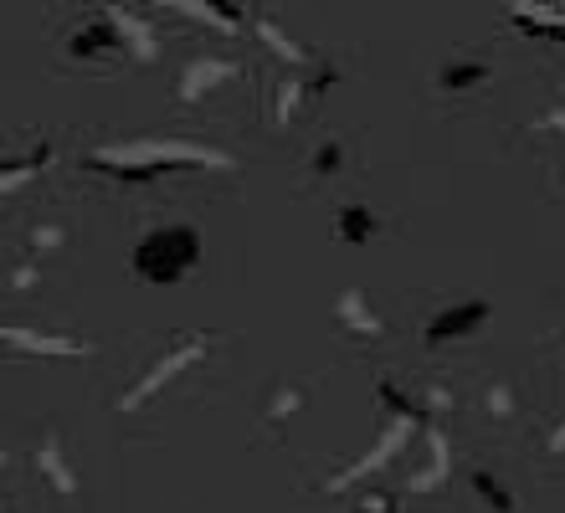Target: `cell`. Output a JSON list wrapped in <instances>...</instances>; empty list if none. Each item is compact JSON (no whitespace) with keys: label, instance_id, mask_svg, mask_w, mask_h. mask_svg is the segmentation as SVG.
Returning a JSON list of instances; mask_svg holds the SVG:
<instances>
[{"label":"cell","instance_id":"3","mask_svg":"<svg viewBox=\"0 0 565 513\" xmlns=\"http://www.w3.org/2000/svg\"><path fill=\"white\" fill-rule=\"evenodd\" d=\"M201 354H206V339H180V344H170V354H164V360H154V370H149L145 381H139L135 391H129V396L119 400V406H124V410L145 406V400L154 396L160 385H170V375H180V370H191L195 360H201Z\"/></svg>","mask_w":565,"mask_h":513},{"label":"cell","instance_id":"13","mask_svg":"<svg viewBox=\"0 0 565 513\" xmlns=\"http://www.w3.org/2000/svg\"><path fill=\"white\" fill-rule=\"evenodd\" d=\"M62 242H67V232H62V226H36V232H31V252H36V257L57 252Z\"/></svg>","mask_w":565,"mask_h":513},{"label":"cell","instance_id":"16","mask_svg":"<svg viewBox=\"0 0 565 513\" xmlns=\"http://www.w3.org/2000/svg\"><path fill=\"white\" fill-rule=\"evenodd\" d=\"M340 164H344V149L334 145V139H329V145L319 149V154H313V170H319V175H334Z\"/></svg>","mask_w":565,"mask_h":513},{"label":"cell","instance_id":"1","mask_svg":"<svg viewBox=\"0 0 565 513\" xmlns=\"http://www.w3.org/2000/svg\"><path fill=\"white\" fill-rule=\"evenodd\" d=\"M93 170H108L114 180H154L175 170H226L232 154L206 145H180V139H135V145H108L88 154Z\"/></svg>","mask_w":565,"mask_h":513},{"label":"cell","instance_id":"2","mask_svg":"<svg viewBox=\"0 0 565 513\" xmlns=\"http://www.w3.org/2000/svg\"><path fill=\"white\" fill-rule=\"evenodd\" d=\"M201 267V232L185 221H164L154 232L139 236L135 247V272L154 288H175Z\"/></svg>","mask_w":565,"mask_h":513},{"label":"cell","instance_id":"19","mask_svg":"<svg viewBox=\"0 0 565 513\" xmlns=\"http://www.w3.org/2000/svg\"><path fill=\"white\" fill-rule=\"evenodd\" d=\"M555 447H565V426H561V431H555Z\"/></svg>","mask_w":565,"mask_h":513},{"label":"cell","instance_id":"14","mask_svg":"<svg viewBox=\"0 0 565 513\" xmlns=\"http://www.w3.org/2000/svg\"><path fill=\"white\" fill-rule=\"evenodd\" d=\"M355 513H396V499L391 493H355Z\"/></svg>","mask_w":565,"mask_h":513},{"label":"cell","instance_id":"5","mask_svg":"<svg viewBox=\"0 0 565 513\" xmlns=\"http://www.w3.org/2000/svg\"><path fill=\"white\" fill-rule=\"evenodd\" d=\"M31 462H36V478H46V488H52V493H62V499H73V493H77V468L67 462V441H62L57 431L36 441Z\"/></svg>","mask_w":565,"mask_h":513},{"label":"cell","instance_id":"10","mask_svg":"<svg viewBox=\"0 0 565 513\" xmlns=\"http://www.w3.org/2000/svg\"><path fill=\"white\" fill-rule=\"evenodd\" d=\"M437 83H443L447 93H473L489 83V62H447Z\"/></svg>","mask_w":565,"mask_h":513},{"label":"cell","instance_id":"11","mask_svg":"<svg viewBox=\"0 0 565 513\" xmlns=\"http://www.w3.org/2000/svg\"><path fill=\"white\" fill-rule=\"evenodd\" d=\"M514 26L535 31V36H555V42H565V15L545 11V6H514Z\"/></svg>","mask_w":565,"mask_h":513},{"label":"cell","instance_id":"8","mask_svg":"<svg viewBox=\"0 0 565 513\" xmlns=\"http://www.w3.org/2000/svg\"><path fill=\"white\" fill-rule=\"evenodd\" d=\"M334 313H340V323H350L355 334H386V323H381V313L371 308V298L365 293H344L340 303H334Z\"/></svg>","mask_w":565,"mask_h":513},{"label":"cell","instance_id":"18","mask_svg":"<svg viewBox=\"0 0 565 513\" xmlns=\"http://www.w3.org/2000/svg\"><path fill=\"white\" fill-rule=\"evenodd\" d=\"M11 288H15V293H21V288H36V263H21V267H15V272H11Z\"/></svg>","mask_w":565,"mask_h":513},{"label":"cell","instance_id":"9","mask_svg":"<svg viewBox=\"0 0 565 513\" xmlns=\"http://www.w3.org/2000/svg\"><path fill=\"white\" fill-rule=\"evenodd\" d=\"M375 232H381V221H375L371 205H344L340 216H334V236H340V242H350V247L371 242Z\"/></svg>","mask_w":565,"mask_h":513},{"label":"cell","instance_id":"15","mask_svg":"<svg viewBox=\"0 0 565 513\" xmlns=\"http://www.w3.org/2000/svg\"><path fill=\"white\" fill-rule=\"evenodd\" d=\"M298 406H303V391H298V385H288V391H278V396H273L268 416H273V421H278V416H294Z\"/></svg>","mask_w":565,"mask_h":513},{"label":"cell","instance_id":"12","mask_svg":"<svg viewBox=\"0 0 565 513\" xmlns=\"http://www.w3.org/2000/svg\"><path fill=\"white\" fill-rule=\"evenodd\" d=\"M473 493H478V499H483V503H489L493 513H514V493H509V488L499 483L493 472H483V468L473 472Z\"/></svg>","mask_w":565,"mask_h":513},{"label":"cell","instance_id":"6","mask_svg":"<svg viewBox=\"0 0 565 513\" xmlns=\"http://www.w3.org/2000/svg\"><path fill=\"white\" fill-rule=\"evenodd\" d=\"M0 350L42 354V360H73V354H88V344L67 334H36V329H0Z\"/></svg>","mask_w":565,"mask_h":513},{"label":"cell","instance_id":"17","mask_svg":"<svg viewBox=\"0 0 565 513\" xmlns=\"http://www.w3.org/2000/svg\"><path fill=\"white\" fill-rule=\"evenodd\" d=\"M483 406H489L493 416H509V410H514V391H509V385H489V396H483Z\"/></svg>","mask_w":565,"mask_h":513},{"label":"cell","instance_id":"7","mask_svg":"<svg viewBox=\"0 0 565 513\" xmlns=\"http://www.w3.org/2000/svg\"><path fill=\"white\" fill-rule=\"evenodd\" d=\"M242 67L232 57H201V62H191L185 67V77H180V93L185 98H206L211 88H222V83H232Z\"/></svg>","mask_w":565,"mask_h":513},{"label":"cell","instance_id":"4","mask_svg":"<svg viewBox=\"0 0 565 513\" xmlns=\"http://www.w3.org/2000/svg\"><path fill=\"white\" fill-rule=\"evenodd\" d=\"M489 319H493L489 298H462V303L443 308V313H437V319L427 323V344H452V339H473Z\"/></svg>","mask_w":565,"mask_h":513}]
</instances>
